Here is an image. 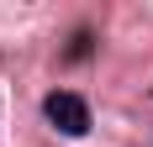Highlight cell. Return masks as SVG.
I'll list each match as a JSON object with an SVG mask.
<instances>
[{
    "label": "cell",
    "mask_w": 153,
    "mask_h": 147,
    "mask_svg": "<svg viewBox=\"0 0 153 147\" xmlns=\"http://www.w3.org/2000/svg\"><path fill=\"white\" fill-rule=\"evenodd\" d=\"M42 116L53 121L63 137H85V132H90V105L79 100L74 89H53V95L42 100Z\"/></svg>",
    "instance_id": "6da1fadb"
}]
</instances>
